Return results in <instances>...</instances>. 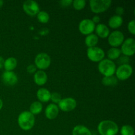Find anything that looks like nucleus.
<instances>
[{
  "mask_svg": "<svg viewBox=\"0 0 135 135\" xmlns=\"http://www.w3.org/2000/svg\"><path fill=\"white\" fill-rule=\"evenodd\" d=\"M121 53L125 56H132L135 53V40L133 38H127L122 44Z\"/></svg>",
  "mask_w": 135,
  "mask_h": 135,
  "instance_id": "12",
  "label": "nucleus"
},
{
  "mask_svg": "<svg viewBox=\"0 0 135 135\" xmlns=\"http://www.w3.org/2000/svg\"><path fill=\"white\" fill-rule=\"evenodd\" d=\"M17 121L21 129L29 131L35 124V117L30 112H23L18 115Z\"/></svg>",
  "mask_w": 135,
  "mask_h": 135,
  "instance_id": "2",
  "label": "nucleus"
},
{
  "mask_svg": "<svg viewBox=\"0 0 135 135\" xmlns=\"http://www.w3.org/2000/svg\"><path fill=\"white\" fill-rule=\"evenodd\" d=\"M77 103L73 98H66L61 99L58 104V108L64 112H69L76 108Z\"/></svg>",
  "mask_w": 135,
  "mask_h": 135,
  "instance_id": "10",
  "label": "nucleus"
},
{
  "mask_svg": "<svg viewBox=\"0 0 135 135\" xmlns=\"http://www.w3.org/2000/svg\"><path fill=\"white\" fill-rule=\"evenodd\" d=\"M22 8L26 14L32 17L37 15V14L40 11L38 3L33 0H27L25 1L22 5Z\"/></svg>",
  "mask_w": 135,
  "mask_h": 135,
  "instance_id": "8",
  "label": "nucleus"
},
{
  "mask_svg": "<svg viewBox=\"0 0 135 135\" xmlns=\"http://www.w3.org/2000/svg\"><path fill=\"white\" fill-rule=\"evenodd\" d=\"M73 7L76 10L80 11L82 10L84 8L86 5V1L85 0H75L73 1Z\"/></svg>",
  "mask_w": 135,
  "mask_h": 135,
  "instance_id": "27",
  "label": "nucleus"
},
{
  "mask_svg": "<svg viewBox=\"0 0 135 135\" xmlns=\"http://www.w3.org/2000/svg\"><path fill=\"white\" fill-rule=\"evenodd\" d=\"M42 109L43 106L40 102H34L30 105V112L34 115L39 114L42 111Z\"/></svg>",
  "mask_w": 135,
  "mask_h": 135,
  "instance_id": "24",
  "label": "nucleus"
},
{
  "mask_svg": "<svg viewBox=\"0 0 135 135\" xmlns=\"http://www.w3.org/2000/svg\"><path fill=\"white\" fill-rule=\"evenodd\" d=\"M123 42V34L119 30L112 32L108 36V43L113 47H117L121 46Z\"/></svg>",
  "mask_w": 135,
  "mask_h": 135,
  "instance_id": "11",
  "label": "nucleus"
},
{
  "mask_svg": "<svg viewBox=\"0 0 135 135\" xmlns=\"http://www.w3.org/2000/svg\"><path fill=\"white\" fill-rule=\"evenodd\" d=\"M102 83L104 86H114L117 84L118 79L113 75L109 76H104L102 79Z\"/></svg>",
  "mask_w": 135,
  "mask_h": 135,
  "instance_id": "23",
  "label": "nucleus"
},
{
  "mask_svg": "<svg viewBox=\"0 0 135 135\" xmlns=\"http://www.w3.org/2000/svg\"><path fill=\"white\" fill-rule=\"evenodd\" d=\"M4 62H5V60H4L3 57L1 56H0V69H1L2 67H3Z\"/></svg>",
  "mask_w": 135,
  "mask_h": 135,
  "instance_id": "35",
  "label": "nucleus"
},
{
  "mask_svg": "<svg viewBox=\"0 0 135 135\" xmlns=\"http://www.w3.org/2000/svg\"><path fill=\"white\" fill-rule=\"evenodd\" d=\"M37 18L41 23H47L50 20V15L46 11H40L37 14Z\"/></svg>",
  "mask_w": 135,
  "mask_h": 135,
  "instance_id": "25",
  "label": "nucleus"
},
{
  "mask_svg": "<svg viewBox=\"0 0 135 135\" xmlns=\"http://www.w3.org/2000/svg\"><path fill=\"white\" fill-rule=\"evenodd\" d=\"M116 78L120 80H127L133 74V67L129 64L121 65L115 71Z\"/></svg>",
  "mask_w": 135,
  "mask_h": 135,
  "instance_id": "7",
  "label": "nucleus"
},
{
  "mask_svg": "<svg viewBox=\"0 0 135 135\" xmlns=\"http://www.w3.org/2000/svg\"><path fill=\"white\" fill-rule=\"evenodd\" d=\"M121 135H134V130L132 126L129 125H125L121 129Z\"/></svg>",
  "mask_w": 135,
  "mask_h": 135,
  "instance_id": "26",
  "label": "nucleus"
},
{
  "mask_svg": "<svg viewBox=\"0 0 135 135\" xmlns=\"http://www.w3.org/2000/svg\"><path fill=\"white\" fill-rule=\"evenodd\" d=\"M91 20L93 21V22L94 24L95 23H98V22L100 21V18L98 17V16L96 15V16H94V17L92 18V19H91Z\"/></svg>",
  "mask_w": 135,
  "mask_h": 135,
  "instance_id": "34",
  "label": "nucleus"
},
{
  "mask_svg": "<svg viewBox=\"0 0 135 135\" xmlns=\"http://www.w3.org/2000/svg\"><path fill=\"white\" fill-rule=\"evenodd\" d=\"M34 62L36 68L43 71L50 67L51 64V58L50 55L46 53H40L36 55Z\"/></svg>",
  "mask_w": 135,
  "mask_h": 135,
  "instance_id": "5",
  "label": "nucleus"
},
{
  "mask_svg": "<svg viewBox=\"0 0 135 135\" xmlns=\"http://www.w3.org/2000/svg\"><path fill=\"white\" fill-rule=\"evenodd\" d=\"M61 99V96L60 94L57 93V92H54V93L51 94L50 100L55 104H59Z\"/></svg>",
  "mask_w": 135,
  "mask_h": 135,
  "instance_id": "28",
  "label": "nucleus"
},
{
  "mask_svg": "<svg viewBox=\"0 0 135 135\" xmlns=\"http://www.w3.org/2000/svg\"><path fill=\"white\" fill-rule=\"evenodd\" d=\"M98 131L100 135H116L119 132V127L114 121L104 120L99 123Z\"/></svg>",
  "mask_w": 135,
  "mask_h": 135,
  "instance_id": "1",
  "label": "nucleus"
},
{
  "mask_svg": "<svg viewBox=\"0 0 135 135\" xmlns=\"http://www.w3.org/2000/svg\"><path fill=\"white\" fill-rule=\"evenodd\" d=\"M124 9L123 7H118L116 9V13H117V15H119V16H121L124 13Z\"/></svg>",
  "mask_w": 135,
  "mask_h": 135,
  "instance_id": "33",
  "label": "nucleus"
},
{
  "mask_svg": "<svg viewBox=\"0 0 135 135\" xmlns=\"http://www.w3.org/2000/svg\"><path fill=\"white\" fill-rule=\"evenodd\" d=\"M34 80L38 86H43L47 80V76L44 71L40 70L35 73L34 75Z\"/></svg>",
  "mask_w": 135,
  "mask_h": 135,
  "instance_id": "16",
  "label": "nucleus"
},
{
  "mask_svg": "<svg viewBox=\"0 0 135 135\" xmlns=\"http://www.w3.org/2000/svg\"><path fill=\"white\" fill-rule=\"evenodd\" d=\"M121 50L117 48V47H112L107 52V55H108V58H109L108 59L111 61L117 59L121 56Z\"/></svg>",
  "mask_w": 135,
  "mask_h": 135,
  "instance_id": "22",
  "label": "nucleus"
},
{
  "mask_svg": "<svg viewBox=\"0 0 135 135\" xmlns=\"http://www.w3.org/2000/svg\"><path fill=\"white\" fill-rule=\"evenodd\" d=\"M73 135H92V132L84 125H76L72 132Z\"/></svg>",
  "mask_w": 135,
  "mask_h": 135,
  "instance_id": "19",
  "label": "nucleus"
},
{
  "mask_svg": "<svg viewBox=\"0 0 135 135\" xmlns=\"http://www.w3.org/2000/svg\"><path fill=\"white\" fill-rule=\"evenodd\" d=\"M88 58L93 62H100L105 57V52L99 47H89L87 50Z\"/></svg>",
  "mask_w": 135,
  "mask_h": 135,
  "instance_id": "6",
  "label": "nucleus"
},
{
  "mask_svg": "<svg viewBox=\"0 0 135 135\" xmlns=\"http://www.w3.org/2000/svg\"><path fill=\"white\" fill-rule=\"evenodd\" d=\"M50 97H51V93L46 88H40L37 92V98L42 102H49L50 100Z\"/></svg>",
  "mask_w": 135,
  "mask_h": 135,
  "instance_id": "17",
  "label": "nucleus"
},
{
  "mask_svg": "<svg viewBox=\"0 0 135 135\" xmlns=\"http://www.w3.org/2000/svg\"><path fill=\"white\" fill-rule=\"evenodd\" d=\"M2 80L6 85L13 86L18 82V77L13 71H6L3 73Z\"/></svg>",
  "mask_w": 135,
  "mask_h": 135,
  "instance_id": "13",
  "label": "nucleus"
},
{
  "mask_svg": "<svg viewBox=\"0 0 135 135\" xmlns=\"http://www.w3.org/2000/svg\"><path fill=\"white\" fill-rule=\"evenodd\" d=\"M59 113V108L56 104H50L46 107L45 110L46 117L49 119H54L56 118Z\"/></svg>",
  "mask_w": 135,
  "mask_h": 135,
  "instance_id": "14",
  "label": "nucleus"
},
{
  "mask_svg": "<svg viewBox=\"0 0 135 135\" xmlns=\"http://www.w3.org/2000/svg\"><path fill=\"white\" fill-rule=\"evenodd\" d=\"M3 5V1L2 0H0V8L2 7Z\"/></svg>",
  "mask_w": 135,
  "mask_h": 135,
  "instance_id": "37",
  "label": "nucleus"
},
{
  "mask_svg": "<svg viewBox=\"0 0 135 135\" xmlns=\"http://www.w3.org/2000/svg\"><path fill=\"white\" fill-rule=\"evenodd\" d=\"M128 30L129 32L131 33L132 34L134 35L135 34V21L132 20L128 23Z\"/></svg>",
  "mask_w": 135,
  "mask_h": 135,
  "instance_id": "29",
  "label": "nucleus"
},
{
  "mask_svg": "<svg viewBox=\"0 0 135 135\" xmlns=\"http://www.w3.org/2000/svg\"><path fill=\"white\" fill-rule=\"evenodd\" d=\"M98 42V37L96 36V34H89L85 38V44L87 47H88V48L95 47Z\"/></svg>",
  "mask_w": 135,
  "mask_h": 135,
  "instance_id": "21",
  "label": "nucleus"
},
{
  "mask_svg": "<svg viewBox=\"0 0 135 135\" xmlns=\"http://www.w3.org/2000/svg\"><path fill=\"white\" fill-rule=\"evenodd\" d=\"M98 70L104 76H113L116 71V65L113 61L104 59L99 63Z\"/></svg>",
  "mask_w": 135,
  "mask_h": 135,
  "instance_id": "3",
  "label": "nucleus"
},
{
  "mask_svg": "<svg viewBox=\"0 0 135 135\" xmlns=\"http://www.w3.org/2000/svg\"><path fill=\"white\" fill-rule=\"evenodd\" d=\"M27 72L28 73H35V72L36 71V67L34 65H30L27 67Z\"/></svg>",
  "mask_w": 135,
  "mask_h": 135,
  "instance_id": "32",
  "label": "nucleus"
},
{
  "mask_svg": "<svg viewBox=\"0 0 135 135\" xmlns=\"http://www.w3.org/2000/svg\"><path fill=\"white\" fill-rule=\"evenodd\" d=\"M3 101L1 100V99L0 98V110L2 109L3 108Z\"/></svg>",
  "mask_w": 135,
  "mask_h": 135,
  "instance_id": "36",
  "label": "nucleus"
},
{
  "mask_svg": "<svg viewBox=\"0 0 135 135\" xmlns=\"http://www.w3.org/2000/svg\"><path fill=\"white\" fill-rule=\"evenodd\" d=\"M96 28V25L91 19L86 18L80 21L79 26V31L84 35H89L92 34Z\"/></svg>",
  "mask_w": 135,
  "mask_h": 135,
  "instance_id": "9",
  "label": "nucleus"
},
{
  "mask_svg": "<svg viewBox=\"0 0 135 135\" xmlns=\"http://www.w3.org/2000/svg\"><path fill=\"white\" fill-rule=\"evenodd\" d=\"M112 3L111 0H91L90 7L93 13H101L108 10Z\"/></svg>",
  "mask_w": 135,
  "mask_h": 135,
  "instance_id": "4",
  "label": "nucleus"
},
{
  "mask_svg": "<svg viewBox=\"0 0 135 135\" xmlns=\"http://www.w3.org/2000/svg\"><path fill=\"white\" fill-rule=\"evenodd\" d=\"M72 3L73 1H71V0H62V1H59V3H60L61 6L64 7H69Z\"/></svg>",
  "mask_w": 135,
  "mask_h": 135,
  "instance_id": "31",
  "label": "nucleus"
},
{
  "mask_svg": "<svg viewBox=\"0 0 135 135\" xmlns=\"http://www.w3.org/2000/svg\"><path fill=\"white\" fill-rule=\"evenodd\" d=\"M119 59V62L121 63V65H125V64H128V63L129 62V57L127 56H124L122 57H119L118 58Z\"/></svg>",
  "mask_w": 135,
  "mask_h": 135,
  "instance_id": "30",
  "label": "nucleus"
},
{
  "mask_svg": "<svg viewBox=\"0 0 135 135\" xmlns=\"http://www.w3.org/2000/svg\"><path fill=\"white\" fill-rule=\"evenodd\" d=\"M17 65V61L15 57H11L7 58L4 62V68L6 71H13L16 68Z\"/></svg>",
  "mask_w": 135,
  "mask_h": 135,
  "instance_id": "20",
  "label": "nucleus"
},
{
  "mask_svg": "<svg viewBox=\"0 0 135 135\" xmlns=\"http://www.w3.org/2000/svg\"><path fill=\"white\" fill-rule=\"evenodd\" d=\"M95 30H96V36L102 38H108L110 33L109 28L104 24H98L97 26H96Z\"/></svg>",
  "mask_w": 135,
  "mask_h": 135,
  "instance_id": "15",
  "label": "nucleus"
},
{
  "mask_svg": "<svg viewBox=\"0 0 135 135\" xmlns=\"http://www.w3.org/2000/svg\"><path fill=\"white\" fill-rule=\"evenodd\" d=\"M123 20L121 16L119 15H113L111 17L108 21V25L110 26V28L113 29H116L119 28L122 25Z\"/></svg>",
  "mask_w": 135,
  "mask_h": 135,
  "instance_id": "18",
  "label": "nucleus"
}]
</instances>
